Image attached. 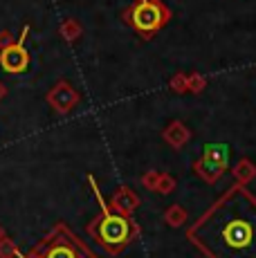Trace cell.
Wrapping results in <instances>:
<instances>
[{"label": "cell", "instance_id": "obj_3", "mask_svg": "<svg viewBox=\"0 0 256 258\" xmlns=\"http://www.w3.org/2000/svg\"><path fill=\"white\" fill-rule=\"evenodd\" d=\"M25 258H97V254L88 249L81 238H77L66 225H56Z\"/></svg>", "mask_w": 256, "mask_h": 258}, {"label": "cell", "instance_id": "obj_2", "mask_svg": "<svg viewBox=\"0 0 256 258\" xmlns=\"http://www.w3.org/2000/svg\"><path fill=\"white\" fill-rule=\"evenodd\" d=\"M90 184H92V191L97 193V200H99V205H101V213L88 225V231H90V236L99 242L108 254H119L128 242L133 240V236H135V222L128 216H124V213H119L117 209H108L101 193L97 191V184L92 177H90Z\"/></svg>", "mask_w": 256, "mask_h": 258}, {"label": "cell", "instance_id": "obj_4", "mask_svg": "<svg viewBox=\"0 0 256 258\" xmlns=\"http://www.w3.org/2000/svg\"><path fill=\"white\" fill-rule=\"evenodd\" d=\"M166 21V9L157 0H137L131 7V25L142 34L151 36Z\"/></svg>", "mask_w": 256, "mask_h": 258}, {"label": "cell", "instance_id": "obj_5", "mask_svg": "<svg viewBox=\"0 0 256 258\" xmlns=\"http://www.w3.org/2000/svg\"><path fill=\"white\" fill-rule=\"evenodd\" d=\"M0 66H3V70L12 72V74L27 70V66H29L27 49L23 47L21 43H16V45H7L3 52H0Z\"/></svg>", "mask_w": 256, "mask_h": 258}, {"label": "cell", "instance_id": "obj_1", "mask_svg": "<svg viewBox=\"0 0 256 258\" xmlns=\"http://www.w3.org/2000/svg\"><path fill=\"white\" fill-rule=\"evenodd\" d=\"M186 236L207 258H256V198L229 188Z\"/></svg>", "mask_w": 256, "mask_h": 258}]
</instances>
